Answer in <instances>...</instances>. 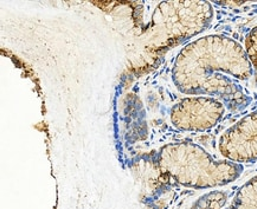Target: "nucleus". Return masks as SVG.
I'll use <instances>...</instances> for the list:
<instances>
[{
	"label": "nucleus",
	"instance_id": "nucleus-5",
	"mask_svg": "<svg viewBox=\"0 0 257 209\" xmlns=\"http://www.w3.org/2000/svg\"><path fill=\"white\" fill-rule=\"evenodd\" d=\"M226 209H257V176L239 189L233 202Z\"/></svg>",
	"mask_w": 257,
	"mask_h": 209
},
{
	"label": "nucleus",
	"instance_id": "nucleus-2",
	"mask_svg": "<svg viewBox=\"0 0 257 209\" xmlns=\"http://www.w3.org/2000/svg\"><path fill=\"white\" fill-rule=\"evenodd\" d=\"M157 166L164 176L186 188L211 189L232 184L243 166L230 161H216L194 143L165 146L157 156Z\"/></svg>",
	"mask_w": 257,
	"mask_h": 209
},
{
	"label": "nucleus",
	"instance_id": "nucleus-4",
	"mask_svg": "<svg viewBox=\"0 0 257 209\" xmlns=\"http://www.w3.org/2000/svg\"><path fill=\"white\" fill-rule=\"evenodd\" d=\"M219 152L226 161L257 162V112L250 114L226 130L219 140Z\"/></svg>",
	"mask_w": 257,
	"mask_h": 209
},
{
	"label": "nucleus",
	"instance_id": "nucleus-6",
	"mask_svg": "<svg viewBox=\"0 0 257 209\" xmlns=\"http://www.w3.org/2000/svg\"><path fill=\"white\" fill-rule=\"evenodd\" d=\"M245 52L252 68L257 71V28H253L246 37Z\"/></svg>",
	"mask_w": 257,
	"mask_h": 209
},
{
	"label": "nucleus",
	"instance_id": "nucleus-3",
	"mask_svg": "<svg viewBox=\"0 0 257 209\" xmlns=\"http://www.w3.org/2000/svg\"><path fill=\"white\" fill-rule=\"evenodd\" d=\"M225 115V106L219 100L207 96L183 98L170 112L171 123L181 132H203L215 128Z\"/></svg>",
	"mask_w": 257,
	"mask_h": 209
},
{
	"label": "nucleus",
	"instance_id": "nucleus-1",
	"mask_svg": "<svg viewBox=\"0 0 257 209\" xmlns=\"http://www.w3.org/2000/svg\"><path fill=\"white\" fill-rule=\"evenodd\" d=\"M252 74L242 45L224 36H207L186 45L173 68V80L180 92L213 97L231 109L248 103L240 83Z\"/></svg>",
	"mask_w": 257,
	"mask_h": 209
}]
</instances>
